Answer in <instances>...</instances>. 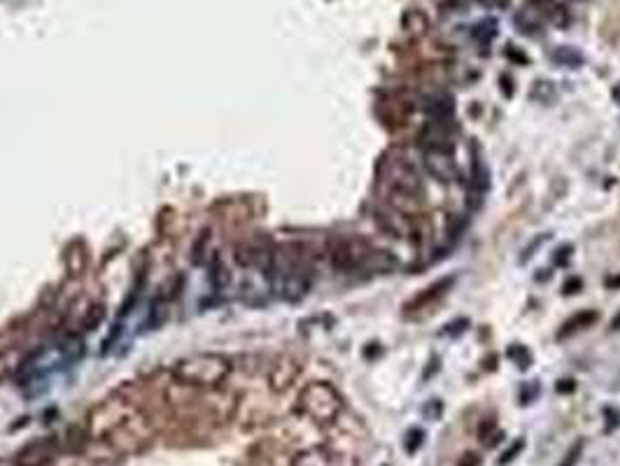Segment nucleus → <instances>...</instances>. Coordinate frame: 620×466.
I'll return each instance as SVG.
<instances>
[{
    "instance_id": "nucleus-30",
    "label": "nucleus",
    "mask_w": 620,
    "mask_h": 466,
    "mask_svg": "<svg viewBox=\"0 0 620 466\" xmlns=\"http://www.w3.org/2000/svg\"><path fill=\"white\" fill-rule=\"evenodd\" d=\"M609 285H611V287H613V285H620V278H618V280H609Z\"/></svg>"
},
{
    "instance_id": "nucleus-21",
    "label": "nucleus",
    "mask_w": 620,
    "mask_h": 466,
    "mask_svg": "<svg viewBox=\"0 0 620 466\" xmlns=\"http://www.w3.org/2000/svg\"><path fill=\"white\" fill-rule=\"evenodd\" d=\"M441 413H443V406H441V401H429V404L425 406V418L427 420H439Z\"/></svg>"
},
{
    "instance_id": "nucleus-11",
    "label": "nucleus",
    "mask_w": 620,
    "mask_h": 466,
    "mask_svg": "<svg viewBox=\"0 0 620 466\" xmlns=\"http://www.w3.org/2000/svg\"><path fill=\"white\" fill-rule=\"evenodd\" d=\"M296 375H299V364L290 359V357H283V359L273 364L271 373H268V385H271L273 392H285V389H290L294 385Z\"/></svg>"
},
{
    "instance_id": "nucleus-9",
    "label": "nucleus",
    "mask_w": 620,
    "mask_h": 466,
    "mask_svg": "<svg viewBox=\"0 0 620 466\" xmlns=\"http://www.w3.org/2000/svg\"><path fill=\"white\" fill-rule=\"evenodd\" d=\"M452 285H455V278H450V276L436 280V283L429 285L427 289H423L418 296H413L411 301L404 305V315H418V312H423L427 308H434V305L450 292Z\"/></svg>"
},
{
    "instance_id": "nucleus-15",
    "label": "nucleus",
    "mask_w": 620,
    "mask_h": 466,
    "mask_svg": "<svg viewBox=\"0 0 620 466\" xmlns=\"http://www.w3.org/2000/svg\"><path fill=\"white\" fill-rule=\"evenodd\" d=\"M553 61L560 63V66H569V68H578V63L583 61V56H581L574 47H558L553 52Z\"/></svg>"
},
{
    "instance_id": "nucleus-2",
    "label": "nucleus",
    "mask_w": 620,
    "mask_h": 466,
    "mask_svg": "<svg viewBox=\"0 0 620 466\" xmlns=\"http://www.w3.org/2000/svg\"><path fill=\"white\" fill-rule=\"evenodd\" d=\"M329 259L341 273L389 271L394 266V259L385 250H378L364 238H334L329 242Z\"/></svg>"
},
{
    "instance_id": "nucleus-24",
    "label": "nucleus",
    "mask_w": 620,
    "mask_h": 466,
    "mask_svg": "<svg viewBox=\"0 0 620 466\" xmlns=\"http://www.w3.org/2000/svg\"><path fill=\"white\" fill-rule=\"evenodd\" d=\"M457 466H481V457L474 455V452H469V455L462 457V462H459Z\"/></svg>"
},
{
    "instance_id": "nucleus-1",
    "label": "nucleus",
    "mask_w": 620,
    "mask_h": 466,
    "mask_svg": "<svg viewBox=\"0 0 620 466\" xmlns=\"http://www.w3.org/2000/svg\"><path fill=\"white\" fill-rule=\"evenodd\" d=\"M266 278L273 292L287 303L301 301L310 289V268L301 252L276 250L271 266L266 271Z\"/></svg>"
},
{
    "instance_id": "nucleus-10",
    "label": "nucleus",
    "mask_w": 620,
    "mask_h": 466,
    "mask_svg": "<svg viewBox=\"0 0 620 466\" xmlns=\"http://www.w3.org/2000/svg\"><path fill=\"white\" fill-rule=\"evenodd\" d=\"M425 165L441 182H452L457 177L455 161H452L450 152L445 150H425Z\"/></svg>"
},
{
    "instance_id": "nucleus-8",
    "label": "nucleus",
    "mask_w": 620,
    "mask_h": 466,
    "mask_svg": "<svg viewBox=\"0 0 620 466\" xmlns=\"http://www.w3.org/2000/svg\"><path fill=\"white\" fill-rule=\"evenodd\" d=\"M61 457V440L56 436H42L30 440L17 452L15 466H49Z\"/></svg>"
},
{
    "instance_id": "nucleus-5",
    "label": "nucleus",
    "mask_w": 620,
    "mask_h": 466,
    "mask_svg": "<svg viewBox=\"0 0 620 466\" xmlns=\"http://www.w3.org/2000/svg\"><path fill=\"white\" fill-rule=\"evenodd\" d=\"M140 413L136 404L126 399H107L103 404L91 408L82 427L85 440L89 443H105L112 433H117L121 427H126Z\"/></svg>"
},
{
    "instance_id": "nucleus-7",
    "label": "nucleus",
    "mask_w": 620,
    "mask_h": 466,
    "mask_svg": "<svg viewBox=\"0 0 620 466\" xmlns=\"http://www.w3.org/2000/svg\"><path fill=\"white\" fill-rule=\"evenodd\" d=\"M375 224L394 240H415L418 228H415L413 217L394 206H382L375 210Z\"/></svg>"
},
{
    "instance_id": "nucleus-20",
    "label": "nucleus",
    "mask_w": 620,
    "mask_h": 466,
    "mask_svg": "<svg viewBox=\"0 0 620 466\" xmlns=\"http://www.w3.org/2000/svg\"><path fill=\"white\" fill-rule=\"evenodd\" d=\"M522 448H525V440H515V443L511 445V448H508V450L502 455V459H499V466H506L508 462H513L517 452H522Z\"/></svg>"
},
{
    "instance_id": "nucleus-19",
    "label": "nucleus",
    "mask_w": 620,
    "mask_h": 466,
    "mask_svg": "<svg viewBox=\"0 0 620 466\" xmlns=\"http://www.w3.org/2000/svg\"><path fill=\"white\" fill-rule=\"evenodd\" d=\"M423 438H425V431L423 429H411L406 436V452L408 455H413L415 450H420V445H423Z\"/></svg>"
},
{
    "instance_id": "nucleus-18",
    "label": "nucleus",
    "mask_w": 620,
    "mask_h": 466,
    "mask_svg": "<svg viewBox=\"0 0 620 466\" xmlns=\"http://www.w3.org/2000/svg\"><path fill=\"white\" fill-rule=\"evenodd\" d=\"M94 462H96V457H85L80 450H75L66 457L56 459L54 466H94Z\"/></svg>"
},
{
    "instance_id": "nucleus-26",
    "label": "nucleus",
    "mask_w": 620,
    "mask_h": 466,
    "mask_svg": "<svg viewBox=\"0 0 620 466\" xmlns=\"http://www.w3.org/2000/svg\"><path fill=\"white\" fill-rule=\"evenodd\" d=\"M606 415H609V429H613V427L616 424H620V415L618 413H613V411H606Z\"/></svg>"
},
{
    "instance_id": "nucleus-16",
    "label": "nucleus",
    "mask_w": 620,
    "mask_h": 466,
    "mask_svg": "<svg viewBox=\"0 0 620 466\" xmlns=\"http://www.w3.org/2000/svg\"><path fill=\"white\" fill-rule=\"evenodd\" d=\"M471 35H474V40H478L481 44H488L490 40H495V35H497V21L495 19H485V21H481L474 30H471Z\"/></svg>"
},
{
    "instance_id": "nucleus-13",
    "label": "nucleus",
    "mask_w": 620,
    "mask_h": 466,
    "mask_svg": "<svg viewBox=\"0 0 620 466\" xmlns=\"http://www.w3.org/2000/svg\"><path fill=\"white\" fill-rule=\"evenodd\" d=\"M168 317V301L163 296H157L154 301L150 303V310H147V329H159Z\"/></svg>"
},
{
    "instance_id": "nucleus-6",
    "label": "nucleus",
    "mask_w": 620,
    "mask_h": 466,
    "mask_svg": "<svg viewBox=\"0 0 620 466\" xmlns=\"http://www.w3.org/2000/svg\"><path fill=\"white\" fill-rule=\"evenodd\" d=\"M299 413H303L310 422L315 424H331L336 422V418L343 411V399L336 392V387H331L329 382H308L296 401Z\"/></svg>"
},
{
    "instance_id": "nucleus-29",
    "label": "nucleus",
    "mask_w": 620,
    "mask_h": 466,
    "mask_svg": "<svg viewBox=\"0 0 620 466\" xmlns=\"http://www.w3.org/2000/svg\"><path fill=\"white\" fill-rule=\"evenodd\" d=\"M611 329H620V315L616 317V320H613V324H611Z\"/></svg>"
},
{
    "instance_id": "nucleus-12",
    "label": "nucleus",
    "mask_w": 620,
    "mask_h": 466,
    "mask_svg": "<svg viewBox=\"0 0 620 466\" xmlns=\"http://www.w3.org/2000/svg\"><path fill=\"white\" fill-rule=\"evenodd\" d=\"M599 320V315L594 310H583V312H576V315L574 317H569V320L562 324V329H560V334H558V338L562 341V338H569V336H574V334H578V331H583V329H587V327H592L594 322Z\"/></svg>"
},
{
    "instance_id": "nucleus-3",
    "label": "nucleus",
    "mask_w": 620,
    "mask_h": 466,
    "mask_svg": "<svg viewBox=\"0 0 620 466\" xmlns=\"http://www.w3.org/2000/svg\"><path fill=\"white\" fill-rule=\"evenodd\" d=\"M233 364L224 355L201 352L184 357L172 366V378L180 385L198 387V389H217L231 378Z\"/></svg>"
},
{
    "instance_id": "nucleus-17",
    "label": "nucleus",
    "mask_w": 620,
    "mask_h": 466,
    "mask_svg": "<svg viewBox=\"0 0 620 466\" xmlns=\"http://www.w3.org/2000/svg\"><path fill=\"white\" fill-rule=\"evenodd\" d=\"M506 355H508V359L513 361L517 368H520V371H525V368L532 366V355H529V350L522 348V346H517V343L506 350Z\"/></svg>"
},
{
    "instance_id": "nucleus-4",
    "label": "nucleus",
    "mask_w": 620,
    "mask_h": 466,
    "mask_svg": "<svg viewBox=\"0 0 620 466\" xmlns=\"http://www.w3.org/2000/svg\"><path fill=\"white\" fill-rule=\"evenodd\" d=\"M382 180L387 182L389 187V206L404 210V213L411 215V210H415L423 203L425 187H423V177H420L418 168L404 156H394L382 165Z\"/></svg>"
},
{
    "instance_id": "nucleus-28",
    "label": "nucleus",
    "mask_w": 620,
    "mask_h": 466,
    "mask_svg": "<svg viewBox=\"0 0 620 466\" xmlns=\"http://www.w3.org/2000/svg\"><path fill=\"white\" fill-rule=\"evenodd\" d=\"M611 96H613V100H616V103L620 105V82L616 87H613V91H611Z\"/></svg>"
},
{
    "instance_id": "nucleus-22",
    "label": "nucleus",
    "mask_w": 620,
    "mask_h": 466,
    "mask_svg": "<svg viewBox=\"0 0 620 466\" xmlns=\"http://www.w3.org/2000/svg\"><path fill=\"white\" fill-rule=\"evenodd\" d=\"M581 452H583V443H576L574 445L572 450H569V455H567V459L565 462H562L560 466H576L578 464V457H581Z\"/></svg>"
},
{
    "instance_id": "nucleus-25",
    "label": "nucleus",
    "mask_w": 620,
    "mask_h": 466,
    "mask_svg": "<svg viewBox=\"0 0 620 466\" xmlns=\"http://www.w3.org/2000/svg\"><path fill=\"white\" fill-rule=\"evenodd\" d=\"M574 380H560V385H558V392H574Z\"/></svg>"
},
{
    "instance_id": "nucleus-23",
    "label": "nucleus",
    "mask_w": 620,
    "mask_h": 466,
    "mask_svg": "<svg viewBox=\"0 0 620 466\" xmlns=\"http://www.w3.org/2000/svg\"><path fill=\"white\" fill-rule=\"evenodd\" d=\"M581 287H583V283H581L578 278H572V280H567V283H565V289H562V292H565V294H576Z\"/></svg>"
},
{
    "instance_id": "nucleus-14",
    "label": "nucleus",
    "mask_w": 620,
    "mask_h": 466,
    "mask_svg": "<svg viewBox=\"0 0 620 466\" xmlns=\"http://www.w3.org/2000/svg\"><path fill=\"white\" fill-rule=\"evenodd\" d=\"M294 466H334V457L319 448H312L294 459Z\"/></svg>"
},
{
    "instance_id": "nucleus-27",
    "label": "nucleus",
    "mask_w": 620,
    "mask_h": 466,
    "mask_svg": "<svg viewBox=\"0 0 620 466\" xmlns=\"http://www.w3.org/2000/svg\"><path fill=\"white\" fill-rule=\"evenodd\" d=\"M483 5H488V8H502L506 0H481Z\"/></svg>"
}]
</instances>
